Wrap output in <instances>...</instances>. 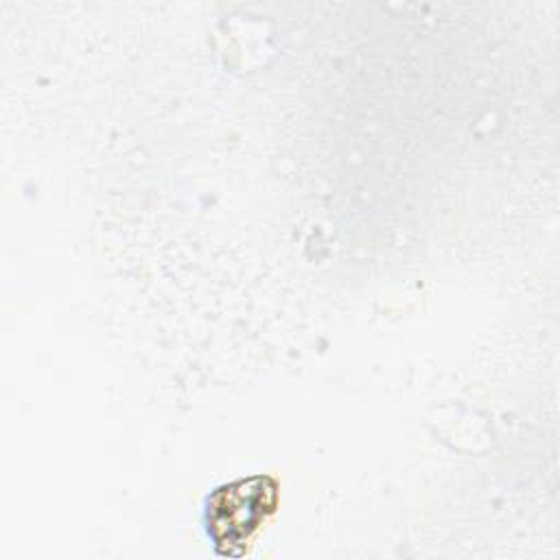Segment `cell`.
Returning <instances> with one entry per match:
<instances>
[{
    "label": "cell",
    "mask_w": 560,
    "mask_h": 560,
    "mask_svg": "<svg viewBox=\"0 0 560 560\" xmlns=\"http://www.w3.org/2000/svg\"><path fill=\"white\" fill-rule=\"evenodd\" d=\"M278 508V481L254 475L217 488L203 508V523L214 551L241 558L249 540Z\"/></svg>",
    "instance_id": "1"
}]
</instances>
